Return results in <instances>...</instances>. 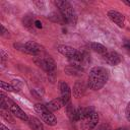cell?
<instances>
[{"label":"cell","mask_w":130,"mask_h":130,"mask_svg":"<svg viewBox=\"0 0 130 130\" xmlns=\"http://www.w3.org/2000/svg\"><path fill=\"white\" fill-rule=\"evenodd\" d=\"M108 78H109V73L106 68L101 66L93 67L90 69L88 74L87 86L92 90H99L106 84Z\"/></svg>","instance_id":"cell-1"},{"label":"cell","mask_w":130,"mask_h":130,"mask_svg":"<svg viewBox=\"0 0 130 130\" xmlns=\"http://www.w3.org/2000/svg\"><path fill=\"white\" fill-rule=\"evenodd\" d=\"M55 4L59 8V11L63 17V19L70 25H76L77 16L72 7V5L68 1H56Z\"/></svg>","instance_id":"cell-2"},{"label":"cell","mask_w":130,"mask_h":130,"mask_svg":"<svg viewBox=\"0 0 130 130\" xmlns=\"http://www.w3.org/2000/svg\"><path fill=\"white\" fill-rule=\"evenodd\" d=\"M13 46L18 51L25 53V54H28V55H32V56H38L43 50V47L41 45H39L38 43H35L32 41L26 42L24 44L17 43V44H14Z\"/></svg>","instance_id":"cell-3"},{"label":"cell","mask_w":130,"mask_h":130,"mask_svg":"<svg viewBox=\"0 0 130 130\" xmlns=\"http://www.w3.org/2000/svg\"><path fill=\"white\" fill-rule=\"evenodd\" d=\"M35 110H36V112H38L41 115L43 121L46 124H48L49 126H55L57 124V119H56L55 115L52 114V112L49 111L48 108L45 105H43V104H36L35 105Z\"/></svg>","instance_id":"cell-4"},{"label":"cell","mask_w":130,"mask_h":130,"mask_svg":"<svg viewBox=\"0 0 130 130\" xmlns=\"http://www.w3.org/2000/svg\"><path fill=\"white\" fill-rule=\"evenodd\" d=\"M34 61L39 67H41L42 69L47 71L49 74L54 73V71L56 69V63L51 56H44V57L36 56Z\"/></svg>","instance_id":"cell-5"},{"label":"cell","mask_w":130,"mask_h":130,"mask_svg":"<svg viewBox=\"0 0 130 130\" xmlns=\"http://www.w3.org/2000/svg\"><path fill=\"white\" fill-rule=\"evenodd\" d=\"M6 108H7L16 118H18V119H20V120H22V121H25V122L27 121V122H28L29 117L24 113V111H22V110L19 108V106H17V105L14 104L13 102H11L9 99L7 100Z\"/></svg>","instance_id":"cell-6"},{"label":"cell","mask_w":130,"mask_h":130,"mask_svg":"<svg viewBox=\"0 0 130 130\" xmlns=\"http://www.w3.org/2000/svg\"><path fill=\"white\" fill-rule=\"evenodd\" d=\"M82 127L84 130H90L92 128H94L98 125L99 122V115L96 112H94L93 110L86 116V118L84 120H82Z\"/></svg>","instance_id":"cell-7"},{"label":"cell","mask_w":130,"mask_h":130,"mask_svg":"<svg viewBox=\"0 0 130 130\" xmlns=\"http://www.w3.org/2000/svg\"><path fill=\"white\" fill-rule=\"evenodd\" d=\"M59 89H60V98L63 100L65 106L70 103V98H71V89L69 85L65 81H60L59 82Z\"/></svg>","instance_id":"cell-8"},{"label":"cell","mask_w":130,"mask_h":130,"mask_svg":"<svg viewBox=\"0 0 130 130\" xmlns=\"http://www.w3.org/2000/svg\"><path fill=\"white\" fill-rule=\"evenodd\" d=\"M108 17L110 18L111 21H113L114 23H116L119 27H124L125 24V16L116 11V10H109L108 11Z\"/></svg>","instance_id":"cell-9"},{"label":"cell","mask_w":130,"mask_h":130,"mask_svg":"<svg viewBox=\"0 0 130 130\" xmlns=\"http://www.w3.org/2000/svg\"><path fill=\"white\" fill-rule=\"evenodd\" d=\"M103 58H104V60H105L109 65H112V66L118 65V64L121 62V56H120L117 52H114V51L107 52L106 54L103 55Z\"/></svg>","instance_id":"cell-10"},{"label":"cell","mask_w":130,"mask_h":130,"mask_svg":"<svg viewBox=\"0 0 130 130\" xmlns=\"http://www.w3.org/2000/svg\"><path fill=\"white\" fill-rule=\"evenodd\" d=\"M65 73L71 76H80L83 73V68L76 64H70L65 67Z\"/></svg>","instance_id":"cell-11"},{"label":"cell","mask_w":130,"mask_h":130,"mask_svg":"<svg viewBox=\"0 0 130 130\" xmlns=\"http://www.w3.org/2000/svg\"><path fill=\"white\" fill-rule=\"evenodd\" d=\"M64 106H65V104H64V102H63V100H62L61 98L54 99V100L50 101V102L46 105V107L48 108V110L51 111V112L58 111V110H60V109H61L62 107H64Z\"/></svg>","instance_id":"cell-12"},{"label":"cell","mask_w":130,"mask_h":130,"mask_svg":"<svg viewBox=\"0 0 130 130\" xmlns=\"http://www.w3.org/2000/svg\"><path fill=\"white\" fill-rule=\"evenodd\" d=\"M85 90H86V86L84 85V83L81 81H76L73 86V96L79 99L85 93Z\"/></svg>","instance_id":"cell-13"},{"label":"cell","mask_w":130,"mask_h":130,"mask_svg":"<svg viewBox=\"0 0 130 130\" xmlns=\"http://www.w3.org/2000/svg\"><path fill=\"white\" fill-rule=\"evenodd\" d=\"M92 111V109L90 108H83V107H79L76 109V118H77V121H82L86 118V116Z\"/></svg>","instance_id":"cell-14"},{"label":"cell","mask_w":130,"mask_h":130,"mask_svg":"<svg viewBox=\"0 0 130 130\" xmlns=\"http://www.w3.org/2000/svg\"><path fill=\"white\" fill-rule=\"evenodd\" d=\"M88 47L92 50V51H94V52H96V53H99V54H102V55H104V54H106L107 52H108V50H107V48L104 46V45H102V44H99V43H89L88 44Z\"/></svg>","instance_id":"cell-15"},{"label":"cell","mask_w":130,"mask_h":130,"mask_svg":"<svg viewBox=\"0 0 130 130\" xmlns=\"http://www.w3.org/2000/svg\"><path fill=\"white\" fill-rule=\"evenodd\" d=\"M28 123H29V126L32 130H45L41 121L39 119H37L36 117H29Z\"/></svg>","instance_id":"cell-16"},{"label":"cell","mask_w":130,"mask_h":130,"mask_svg":"<svg viewBox=\"0 0 130 130\" xmlns=\"http://www.w3.org/2000/svg\"><path fill=\"white\" fill-rule=\"evenodd\" d=\"M66 113H67L68 118L72 122H76L77 121V118H76V109L73 108V106L71 105V103H69V104L66 105Z\"/></svg>","instance_id":"cell-17"},{"label":"cell","mask_w":130,"mask_h":130,"mask_svg":"<svg viewBox=\"0 0 130 130\" xmlns=\"http://www.w3.org/2000/svg\"><path fill=\"white\" fill-rule=\"evenodd\" d=\"M23 25H24L26 28L32 30V26H35L34 16H31V15H26V16H24V18H23Z\"/></svg>","instance_id":"cell-18"},{"label":"cell","mask_w":130,"mask_h":130,"mask_svg":"<svg viewBox=\"0 0 130 130\" xmlns=\"http://www.w3.org/2000/svg\"><path fill=\"white\" fill-rule=\"evenodd\" d=\"M0 85H1V88H2V89H4V90L12 91V92L17 91V90L15 89V87H14L12 84H10V83H6L5 81H0Z\"/></svg>","instance_id":"cell-19"},{"label":"cell","mask_w":130,"mask_h":130,"mask_svg":"<svg viewBox=\"0 0 130 130\" xmlns=\"http://www.w3.org/2000/svg\"><path fill=\"white\" fill-rule=\"evenodd\" d=\"M1 116L5 119V120H7V121H9V122H13V119H12V117H11V115L9 114V110L8 109H4V108H1Z\"/></svg>","instance_id":"cell-20"},{"label":"cell","mask_w":130,"mask_h":130,"mask_svg":"<svg viewBox=\"0 0 130 130\" xmlns=\"http://www.w3.org/2000/svg\"><path fill=\"white\" fill-rule=\"evenodd\" d=\"M125 116H126V119L128 122H130V102L127 104L126 106V109H125Z\"/></svg>","instance_id":"cell-21"},{"label":"cell","mask_w":130,"mask_h":130,"mask_svg":"<svg viewBox=\"0 0 130 130\" xmlns=\"http://www.w3.org/2000/svg\"><path fill=\"white\" fill-rule=\"evenodd\" d=\"M123 48L125 49V51L130 55V42L129 41H125L123 44Z\"/></svg>","instance_id":"cell-22"},{"label":"cell","mask_w":130,"mask_h":130,"mask_svg":"<svg viewBox=\"0 0 130 130\" xmlns=\"http://www.w3.org/2000/svg\"><path fill=\"white\" fill-rule=\"evenodd\" d=\"M96 130H110V127H109L108 125L103 124V125H100V126L96 128Z\"/></svg>","instance_id":"cell-23"},{"label":"cell","mask_w":130,"mask_h":130,"mask_svg":"<svg viewBox=\"0 0 130 130\" xmlns=\"http://www.w3.org/2000/svg\"><path fill=\"white\" fill-rule=\"evenodd\" d=\"M8 32H9V31L4 27V25L1 24V35H2V36H8Z\"/></svg>","instance_id":"cell-24"},{"label":"cell","mask_w":130,"mask_h":130,"mask_svg":"<svg viewBox=\"0 0 130 130\" xmlns=\"http://www.w3.org/2000/svg\"><path fill=\"white\" fill-rule=\"evenodd\" d=\"M35 27H37V28H42V27H43V25H42V22H41L39 19L35 20Z\"/></svg>","instance_id":"cell-25"},{"label":"cell","mask_w":130,"mask_h":130,"mask_svg":"<svg viewBox=\"0 0 130 130\" xmlns=\"http://www.w3.org/2000/svg\"><path fill=\"white\" fill-rule=\"evenodd\" d=\"M0 130H9V129H8L4 124H1V125H0Z\"/></svg>","instance_id":"cell-26"},{"label":"cell","mask_w":130,"mask_h":130,"mask_svg":"<svg viewBox=\"0 0 130 130\" xmlns=\"http://www.w3.org/2000/svg\"><path fill=\"white\" fill-rule=\"evenodd\" d=\"M123 3L126 4L127 6H130V1H127V0H123Z\"/></svg>","instance_id":"cell-27"},{"label":"cell","mask_w":130,"mask_h":130,"mask_svg":"<svg viewBox=\"0 0 130 130\" xmlns=\"http://www.w3.org/2000/svg\"><path fill=\"white\" fill-rule=\"evenodd\" d=\"M115 130H126V128H117Z\"/></svg>","instance_id":"cell-28"}]
</instances>
